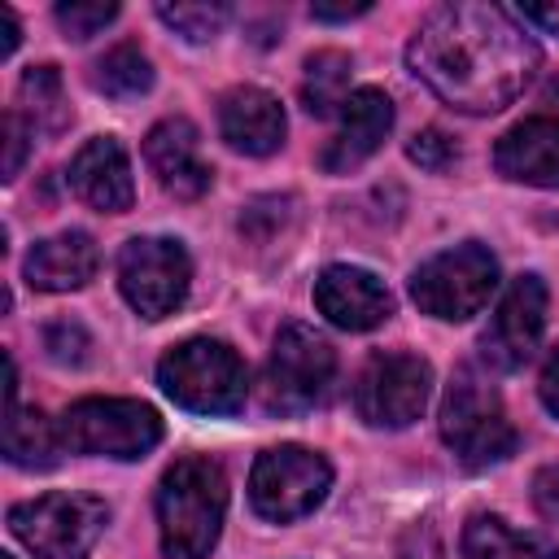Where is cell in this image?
<instances>
[{
    "label": "cell",
    "instance_id": "obj_33",
    "mask_svg": "<svg viewBox=\"0 0 559 559\" xmlns=\"http://www.w3.org/2000/svg\"><path fill=\"white\" fill-rule=\"evenodd\" d=\"M542 402H546V411L559 419V345H555V354L546 358V367H542Z\"/></svg>",
    "mask_w": 559,
    "mask_h": 559
},
{
    "label": "cell",
    "instance_id": "obj_29",
    "mask_svg": "<svg viewBox=\"0 0 559 559\" xmlns=\"http://www.w3.org/2000/svg\"><path fill=\"white\" fill-rule=\"evenodd\" d=\"M411 162L415 166H424V170H445V166H454V157H459V144L445 135V131H437V127H428V131H419L415 140H411Z\"/></svg>",
    "mask_w": 559,
    "mask_h": 559
},
{
    "label": "cell",
    "instance_id": "obj_27",
    "mask_svg": "<svg viewBox=\"0 0 559 559\" xmlns=\"http://www.w3.org/2000/svg\"><path fill=\"white\" fill-rule=\"evenodd\" d=\"M118 17V4L114 0H70V4H57V26L70 35V39H87L96 35L100 26H109Z\"/></svg>",
    "mask_w": 559,
    "mask_h": 559
},
{
    "label": "cell",
    "instance_id": "obj_10",
    "mask_svg": "<svg viewBox=\"0 0 559 559\" xmlns=\"http://www.w3.org/2000/svg\"><path fill=\"white\" fill-rule=\"evenodd\" d=\"M192 284V262L179 240L166 236H135L118 253V288L127 306L144 319H166L183 306Z\"/></svg>",
    "mask_w": 559,
    "mask_h": 559
},
{
    "label": "cell",
    "instance_id": "obj_13",
    "mask_svg": "<svg viewBox=\"0 0 559 559\" xmlns=\"http://www.w3.org/2000/svg\"><path fill=\"white\" fill-rule=\"evenodd\" d=\"M314 306L345 332H371L393 314V293L371 271L336 262L314 280Z\"/></svg>",
    "mask_w": 559,
    "mask_h": 559
},
{
    "label": "cell",
    "instance_id": "obj_24",
    "mask_svg": "<svg viewBox=\"0 0 559 559\" xmlns=\"http://www.w3.org/2000/svg\"><path fill=\"white\" fill-rule=\"evenodd\" d=\"M17 96L31 114V131H61L70 122V105H66V87H61V74L57 66H31L17 83Z\"/></svg>",
    "mask_w": 559,
    "mask_h": 559
},
{
    "label": "cell",
    "instance_id": "obj_30",
    "mask_svg": "<svg viewBox=\"0 0 559 559\" xmlns=\"http://www.w3.org/2000/svg\"><path fill=\"white\" fill-rule=\"evenodd\" d=\"M35 131H31V122H22V114L17 109H9L4 114V179H13L17 170H22V157H26V140H31Z\"/></svg>",
    "mask_w": 559,
    "mask_h": 559
},
{
    "label": "cell",
    "instance_id": "obj_8",
    "mask_svg": "<svg viewBox=\"0 0 559 559\" xmlns=\"http://www.w3.org/2000/svg\"><path fill=\"white\" fill-rule=\"evenodd\" d=\"M332 376H336L332 345L306 323H284L275 332V345L266 358L262 402H266V411H280V415L310 411L314 402H323Z\"/></svg>",
    "mask_w": 559,
    "mask_h": 559
},
{
    "label": "cell",
    "instance_id": "obj_2",
    "mask_svg": "<svg viewBox=\"0 0 559 559\" xmlns=\"http://www.w3.org/2000/svg\"><path fill=\"white\" fill-rule=\"evenodd\" d=\"M227 476L214 459H175L157 485V528L166 559H210L223 533Z\"/></svg>",
    "mask_w": 559,
    "mask_h": 559
},
{
    "label": "cell",
    "instance_id": "obj_4",
    "mask_svg": "<svg viewBox=\"0 0 559 559\" xmlns=\"http://www.w3.org/2000/svg\"><path fill=\"white\" fill-rule=\"evenodd\" d=\"M157 384L175 406H183L192 415H231L245 406L249 371L231 345L192 336L162 354Z\"/></svg>",
    "mask_w": 559,
    "mask_h": 559
},
{
    "label": "cell",
    "instance_id": "obj_22",
    "mask_svg": "<svg viewBox=\"0 0 559 559\" xmlns=\"http://www.w3.org/2000/svg\"><path fill=\"white\" fill-rule=\"evenodd\" d=\"M349 100V57L336 48H323L306 61V79H301V105L314 118H328L336 105L345 109Z\"/></svg>",
    "mask_w": 559,
    "mask_h": 559
},
{
    "label": "cell",
    "instance_id": "obj_32",
    "mask_svg": "<svg viewBox=\"0 0 559 559\" xmlns=\"http://www.w3.org/2000/svg\"><path fill=\"white\" fill-rule=\"evenodd\" d=\"M515 13H520L524 22H533V26L550 31V35H559V4H555V0H524Z\"/></svg>",
    "mask_w": 559,
    "mask_h": 559
},
{
    "label": "cell",
    "instance_id": "obj_14",
    "mask_svg": "<svg viewBox=\"0 0 559 559\" xmlns=\"http://www.w3.org/2000/svg\"><path fill=\"white\" fill-rule=\"evenodd\" d=\"M144 162L157 175V183L179 201H197L214 183V170L201 157V135L188 118H162L144 135Z\"/></svg>",
    "mask_w": 559,
    "mask_h": 559
},
{
    "label": "cell",
    "instance_id": "obj_16",
    "mask_svg": "<svg viewBox=\"0 0 559 559\" xmlns=\"http://www.w3.org/2000/svg\"><path fill=\"white\" fill-rule=\"evenodd\" d=\"M70 188L79 201H87L100 214H122L135 201V183H131V162L122 153V144L114 135H96L87 140L74 162H70Z\"/></svg>",
    "mask_w": 559,
    "mask_h": 559
},
{
    "label": "cell",
    "instance_id": "obj_28",
    "mask_svg": "<svg viewBox=\"0 0 559 559\" xmlns=\"http://www.w3.org/2000/svg\"><path fill=\"white\" fill-rule=\"evenodd\" d=\"M44 349H48V358H52V362L79 367V362H87L92 336H87V328H83V323H74V319H57V323H48V328H44Z\"/></svg>",
    "mask_w": 559,
    "mask_h": 559
},
{
    "label": "cell",
    "instance_id": "obj_7",
    "mask_svg": "<svg viewBox=\"0 0 559 559\" xmlns=\"http://www.w3.org/2000/svg\"><path fill=\"white\" fill-rule=\"evenodd\" d=\"M498 288V262L480 240H463L454 249L432 253L411 275V297L424 314L459 323L485 310V301Z\"/></svg>",
    "mask_w": 559,
    "mask_h": 559
},
{
    "label": "cell",
    "instance_id": "obj_3",
    "mask_svg": "<svg viewBox=\"0 0 559 559\" xmlns=\"http://www.w3.org/2000/svg\"><path fill=\"white\" fill-rule=\"evenodd\" d=\"M441 441L467 472H485L515 454V428L502 411V397L476 367H459L445 384Z\"/></svg>",
    "mask_w": 559,
    "mask_h": 559
},
{
    "label": "cell",
    "instance_id": "obj_19",
    "mask_svg": "<svg viewBox=\"0 0 559 559\" xmlns=\"http://www.w3.org/2000/svg\"><path fill=\"white\" fill-rule=\"evenodd\" d=\"M100 266V249L87 231H61V236H48L39 240L26 262H22V275L31 288L39 293H70V288H83Z\"/></svg>",
    "mask_w": 559,
    "mask_h": 559
},
{
    "label": "cell",
    "instance_id": "obj_15",
    "mask_svg": "<svg viewBox=\"0 0 559 559\" xmlns=\"http://www.w3.org/2000/svg\"><path fill=\"white\" fill-rule=\"evenodd\" d=\"M393 127V100L380 92V87H358L349 92L345 109H341V127L336 135L328 140V148L319 153V166L328 175H349L358 170L389 135Z\"/></svg>",
    "mask_w": 559,
    "mask_h": 559
},
{
    "label": "cell",
    "instance_id": "obj_20",
    "mask_svg": "<svg viewBox=\"0 0 559 559\" xmlns=\"http://www.w3.org/2000/svg\"><path fill=\"white\" fill-rule=\"evenodd\" d=\"M463 559H559L542 533H524L502 515H472L463 528Z\"/></svg>",
    "mask_w": 559,
    "mask_h": 559
},
{
    "label": "cell",
    "instance_id": "obj_5",
    "mask_svg": "<svg viewBox=\"0 0 559 559\" xmlns=\"http://www.w3.org/2000/svg\"><path fill=\"white\" fill-rule=\"evenodd\" d=\"M61 445L74 454H105V459H140L162 441V419L148 402L135 397H83L66 406L57 419Z\"/></svg>",
    "mask_w": 559,
    "mask_h": 559
},
{
    "label": "cell",
    "instance_id": "obj_23",
    "mask_svg": "<svg viewBox=\"0 0 559 559\" xmlns=\"http://www.w3.org/2000/svg\"><path fill=\"white\" fill-rule=\"evenodd\" d=\"M92 87L114 100H135L153 87V66L135 44H118L92 66Z\"/></svg>",
    "mask_w": 559,
    "mask_h": 559
},
{
    "label": "cell",
    "instance_id": "obj_25",
    "mask_svg": "<svg viewBox=\"0 0 559 559\" xmlns=\"http://www.w3.org/2000/svg\"><path fill=\"white\" fill-rule=\"evenodd\" d=\"M157 17H162L170 31H179L183 39L205 44V39H214V35L227 26L231 9H227L223 0H179V4H157Z\"/></svg>",
    "mask_w": 559,
    "mask_h": 559
},
{
    "label": "cell",
    "instance_id": "obj_36",
    "mask_svg": "<svg viewBox=\"0 0 559 559\" xmlns=\"http://www.w3.org/2000/svg\"><path fill=\"white\" fill-rule=\"evenodd\" d=\"M0 559H13V555H0Z\"/></svg>",
    "mask_w": 559,
    "mask_h": 559
},
{
    "label": "cell",
    "instance_id": "obj_35",
    "mask_svg": "<svg viewBox=\"0 0 559 559\" xmlns=\"http://www.w3.org/2000/svg\"><path fill=\"white\" fill-rule=\"evenodd\" d=\"M0 26H4V39H0V57H9L13 48H17V17H13V9H0Z\"/></svg>",
    "mask_w": 559,
    "mask_h": 559
},
{
    "label": "cell",
    "instance_id": "obj_17",
    "mask_svg": "<svg viewBox=\"0 0 559 559\" xmlns=\"http://www.w3.org/2000/svg\"><path fill=\"white\" fill-rule=\"evenodd\" d=\"M284 109L271 92L262 87H231L223 100H218V131L223 140L236 148V153H249V157H271L280 144H284Z\"/></svg>",
    "mask_w": 559,
    "mask_h": 559
},
{
    "label": "cell",
    "instance_id": "obj_21",
    "mask_svg": "<svg viewBox=\"0 0 559 559\" xmlns=\"http://www.w3.org/2000/svg\"><path fill=\"white\" fill-rule=\"evenodd\" d=\"M61 450V432L39 411H4V459L17 467H52Z\"/></svg>",
    "mask_w": 559,
    "mask_h": 559
},
{
    "label": "cell",
    "instance_id": "obj_12",
    "mask_svg": "<svg viewBox=\"0 0 559 559\" xmlns=\"http://www.w3.org/2000/svg\"><path fill=\"white\" fill-rule=\"evenodd\" d=\"M546 332V284L537 275H520L507 284L498 310L489 314V328L480 332V358L493 371L524 367Z\"/></svg>",
    "mask_w": 559,
    "mask_h": 559
},
{
    "label": "cell",
    "instance_id": "obj_34",
    "mask_svg": "<svg viewBox=\"0 0 559 559\" xmlns=\"http://www.w3.org/2000/svg\"><path fill=\"white\" fill-rule=\"evenodd\" d=\"M371 4L367 0H358V4H314L310 13L319 17V22H349V17H358V13H367Z\"/></svg>",
    "mask_w": 559,
    "mask_h": 559
},
{
    "label": "cell",
    "instance_id": "obj_26",
    "mask_svg": "<svg viewBox=\"0 0 559 559\" xmlns=\"http://www.w3.org/2000/svg\"><path fill=\"white\" fill-rule=\"evenodd\" d=\"M293 205H297L293 197H258V201H249L245 214H240V236H249L253 245L275 240L293 223Z\"/></svg>",
    "mask_w": 559,
    "mask_h": 559
},
{
    "label": "cell",
    "instance_id": "obj_11",
    "mask_svg": "<svg viewBox=\"0 0 559 559\" xmlns=\"http://www.w3.org/2000/svg\"><path fill=\"white\" fill-rule=\"evenodd\" d=\"M432 367L419 354H376L354 384V411L371 428H406L424 415Z\"/></svg>",
    "mask_w": 559,
    "mask_h": 559
},
{
    "label": "cell",
    "instance_id": "obj_31",
    "mask_svg": "<svg viewBox=\"0 0 559 559\" xmlns=\"http://www.w3.org/2000/svg\"><path fill=\"white\" fill-rule=\"evenodd\" d=\"M533 507H537L550 524H559V463H546V467L533 476Z\"/></svg>",
    "mask_w": 559,
    "mask_h": 559
},
{
    "label": "cell",
    "instance_id": "obj_18",
    "mask_svg": "<svg viewBox=\"0 0 559 559\" xmlns=\"http://www.w3.org/2000/svg\"><path fill=\"white\" fill-rule=\"evenodd\" d=\"M493 166L515 183L559 188V118H524V122H515L498 140Z\"/></svg>",
    "mask_w": 559,
    "mask_h": 559
},
{
    "label": "cell",
    "instance_id": "obj_9",
    "mask_svg": "<svg viewBox=\"0 0 559 559\" xmlns=\"http://www.w3.org/2000/svg\"><path fill=\"white\" fill-rule=\"evenodd\" d=\"M332 489V467L306 445H271L249 472V502L262 520L288 524L310 515Z\"/></svg>",
    "mask_w": 559,
    "mask_h": 559
},
{
    "label": "cell",
    "instance_id": "obj_6",
    "mask_svg": "<svg viewBox=\"0 0 559 559\" xmlns=\"http://www.w3.org/2000/svg\"><path fill=\"white\" fill-rule=\"evenodd\" d=\"M109 524V507L92 493H39L9 511L13 537L35 559H87Z\"/></svg>",
    "mask_w": 559,
    "mask_h": 559
},
{
    "label": "cell",
    "instance_id": "obj_1",
    "mask_svg": "<svg viewBox=\"0 0 559 559\" xmlns=\"http://www.w3.org/2000/svg\"><path fill=\"white\" fill-rule=\"evenodd\" d=\"M411 70L463 114H498L537 74V44L511 22L507 9L480 0L437 4L411 48Z\"/></svg>",
    "mask_w": 559,
    "mask_h": 559
}]
</instances>
